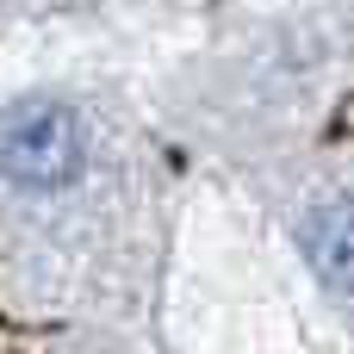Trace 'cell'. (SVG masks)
Listing matches in <instances>:
<instances>
[{
	"instance_id": "2",
	"label": "cell",
	"mask_w": 354,
	"mask_h": 354,
	"mask_svg": "<svg viewBox=\"0 0 354 354\" xmlns=\"http://www.w3.org/2000/svg\"><path fill=\"white\" fill-rule=\"evenodd\" d=\"M305 255L330 286H354V205H324L305 224Z\"/></svg>"
},
{
	"instance_id": "1",
	"label": "cell",
	"mask_w": 354,
	"mask_h": 354,
	"mask_svg": "<svg viewBox=\"0 0 354 354\" xmlns=\"http://www.w3.org/2000/svg\"><path fill=\"white\" fill-rule=\"evenodd\" d=\"M0 168H6L12 187H31V193L68 187L81 174V124H75V112H62V106L25 112L0 137Z\"/></svg>"
}]
</instances>
